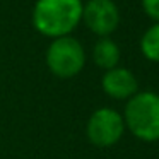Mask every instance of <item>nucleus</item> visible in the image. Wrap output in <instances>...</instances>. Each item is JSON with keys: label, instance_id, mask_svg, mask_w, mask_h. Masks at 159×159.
Instances as JSON below:
<instances>
[{"label": "nucleus", "instance_id": "obj_1", "mask_svg": "<svg viewBox=\"0 0 159 159\" xmlns=\"http://www.w3.org/2000/svg\"><path fill=\"white\" fill-rule=\"evenodd\" d=\"M82 0H36L31 12L34 29L46 38L70 36L82 22Z\"/></svg>", "mask_w": 159, "mask_h": 159}, {"label": "nucleus", "instance_id": "obj_2", "mask_svg": "<svg viewBox=\"0 0 159 159\" xmlns=\"http://www.w3.org/2000/svg\"><path fill=\"white\" fill-rule=\"evenodd\" d=\"M125 128L144 142L159 140V94L152 91L137 93L127 101L123 111Z\"/></svg>", "mask_w": 159, "mask_h": 159}, {"label": "nucleus", "instance_id": "obj_3", "mask_svg": "<svg viewBox=\"0 0 159 159\" xmlns=\"http://www.w3.org/2000/svg\"><path fill=\"white\" fill-rule=\"evenodd\" d=\"M46 67L55 77L72 79L82 72L86 65V50L74 36H62L52 39L46 48Z\"/></svg>", "mask_w": 159, "mask_h": 159}, {"label": "nucleus", "instance_id": "obj_4", "mask_svg": "<svg viewBox=\"0 0 159 159\" xmlns=\"http://www.w3.org/2000/svg\"><path fill=\"white\" fill-rule=\"evenodd\" d=\"M125 132L123 116L113 108H98L89 116L86 135L96 147H111L121 139Z\"/></svg>", "mask_w": 159, "mask_h": 159}, {"label": "nucleus", "instance_id": "obj_5", "mask_svg": "<svg viewBox=\"0 0 159 159\" xmlns=\"http://www.w3.org/2000/svg\"><path fill=\"white\" fill-rule=\"evenodd\" d=\"M82 22L99 38H110L120 24V9L113 0H87L82 7Z\"/></svg>", "mask_w": 159, "mask_h": 159}, {"label": "nucleus", "instance_id": "obj_6", "mask_svg": "<svg viewBox=\"0 0 159 159\" xmlns=\"http://www.w3.org/2000/svg\"><path fill=\"white\" fill-rule=\"evenodd\" d=\"M101 87L104 94L113 99H130L139 91V82L134 72L125 67H115L106 70L101 79Z\"/></svg>", "mask_w": 159, "mask_h": 159}, {"label": "nucleus", "instance_id": "obj_7", "mask_svg": "<svg viewBox=\"0 0 159 159\" xmlns=\"http://www.w3.org/2000/svg\"><path fill=\"white\" fill-rule=\"evenodd\" d=\"M120 57H121L120 46H118L111 38H99L94 43L93 60L99 69L111 70V69H115V67H118Z\"/></svg>", "mask_w": 159, "mask_h": 159}, {"label": "nucleus", "instance_id": "obj_8", "mask_svg": "<svg viewBox=\"0 0 159 159\" xmlns=\"http://www.w3.org/2000/svg\"><path fill=\"white\" fill-rule=\"evenodd\" d=\"M140 52L149 62H159V22H154L142 34Z\"/></svg>", "mask_w": 159, "mask_h": 159}, {"label": "nucleus", "instance_id": "obj_9", "mask_svg": "<svg viewBox=\"0 0 159 159\" xmlns=\"http://www.w3.org/2000/svg\"><path fill=\"white\" fill-rule=\"evenodd\" d=\"M142 11L154 22H159V0H140Z\"/></svg>", "mask_w": 159, "mask_h": 159}]
</instances>
